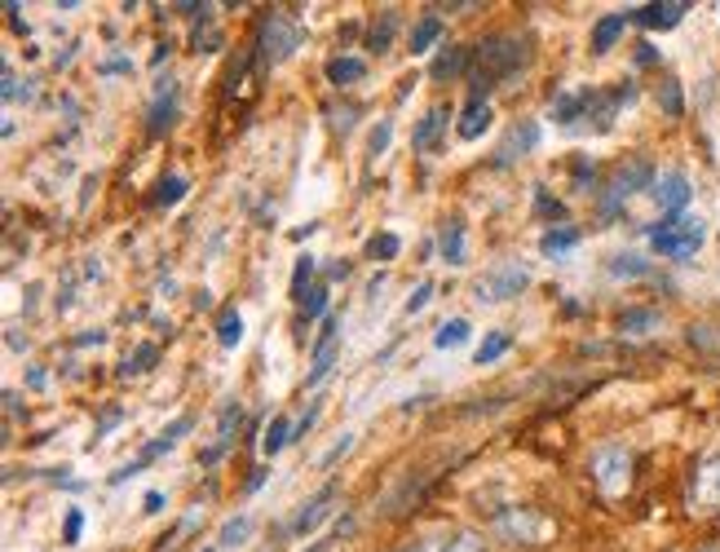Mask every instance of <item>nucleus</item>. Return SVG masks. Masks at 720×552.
Masks as SVG:
<instances>
[{
    "mask_svg": "<svg viewBox=\"0 0 720 552\" xmlns=\"http://www.w3.org/2000/svg\"><path fill=\"white\" fill-rule=\"evenodd\" d=\"M535 58V40L522 36V32H500V36H487L483 45L473 49V71H468V97H487L491 89L518 80Z\"/></svg>",
    "mask_w": 720,
    "mask_h": 552,
    "instance_id": "obj_1",
    "label": "nucleus"
},
{
    "mask_svg": "<svg viewBox=\"0 0 720 552\" xmlns=\"http://www.w3.org/2000/svg\"><path fill=\"white\" fill-rule=\"evenodd\" d=\"M646 235H650V248L667 261H689L707 244V226L698 216H663L654 226H646Z\"/></svg>",
    "mask_w": 720,
    "mask_h": 552,
    "instance_id": "obj_2",
    "label": "nucleus"
},
{
    "mask_svg": "<svg viewBox=\"0 0 720 552\" xmlns=\"http://www.w3.org/2000/svg\"><path fill=\"white\" fill-rule=\"evenodd\" d=\"M301 45H305V32H301V23L292 14H283V10H266L262 14V27H257V62L262 67L288 62Z\"/></svg>",
    "mask_w": 720,
    "mask_h": 552,
    "instance_id": "obj_3",
    "label": "nucleus"
},
{
    "mask_svg": "<svg viewBox=\"0 0 720 552\" xmlns=\"http://www.w3.org/2000/svg\"><path fill=\"white\" fill-rule=\"evenodd\" d=\"M646 186H654V168H650V160H632V164H624V168L611 177L602 203H596L602 221H615V216L624 212V203H628L637 190H646Z\"/></svg>",
    "mask_w": 720,
    "mask_h": 552,
    "instance_id": "obj_4",
    "label": "nucleus"
},
{
    "mask_svg": "<svg viewBox=\"0 0 720 552\" xmlns=\"http://www.w3.org/2000/svg\"><path fill=\"white\" fill-rule=\"evenodd\" d=\"M531 287V270L522 266V261H500L496 270H487L483 279H477V301L483 305H504V301H513V296H522Z\"/></svg>",
    "mask_w": 720,
    "mask_h": 552,
    "instance_id": "obj_5",
    "label": "nucleus"
},
{
    "mask_svg": "<svg viewBox=\"0 0 720 552\" xmlns=\"http://www.w3.org/2000/svg\"><path fill=\"white\" fill-rule=\"evenodd\" d=\"M592 478L596 486H602L606 495H619L632 478V451L628 447H602V451H592Z\"/></svg>",
    "mask_w": 720,
    "mask_h": 552,
    "instance_id": "obj_6",
    "label": "nucleus"
},
{
    "mask_svg": "<svg viewBox=\"0 0 720 552\" xmlns=\"http://www.w3.org/2000/svg\"><path fill=\"white\" fill-rule=\"evenodd\" d=\"M637 97V84L632 80H624V84H615V89H588V120L596 125V129H611L615 125V116Z\"/></svg>",
    "mask_w": 720,
    "mask_h": 552,
    "instance_id": "obj_7",
    "label": "nucleus"
},
{
    "mask_svg": "<svg viewBox=\"0 0 720 552\" xmlns=\"http://www.w3.org/2000/svg\"><path fill=\"white\" fill-rule=\"evenodd\" d=\"M689 508L694 513H716L720 508V451L698 460V469L689 478Z\"/></svg>",
    "mask_w": 720,
    "mask_h": 552,
    "instance_id": "obj_8",
    "label": "nucleus"
},
{
    "mask_svg": "<svg viewBox=\"0 0 720 552\" xmlns=\"http://www.w3.org/2000/svg\"><path fill=\"white\" fill-rule=\"evenodd\" d=\"M689 177L681 173V168H667V173H659L654 177V186H650V199L663 208V216H685V208H689Z\"/></svg>",
    "mask_w": 720,
    "mask_h": 552,
    "instance_id": "obj_9",
    "label": "nucleus"
},
{
    "mask_svg": "<svg viewBox=\"0 0 720 552\" xmlns=\"http://www.w3.org/2000/svg\"><path fill=\"white\" fill-rule=\"evenodd\" d=\"M336 354H340V318L327 314V318H323V337H318L314 359H310V376H305V385H323L327 372L336 367Z\"/></svg>",
    "mask_w": 720,
    "mask_h": 552,
    "instance_id": "obj_10",
    "label": "nucleus"
},
{
    "mask_svg": "<svg viewBox=\"0 0 720 552\" xmlns=\"http://www.w3.org/2000/svg\"><path fill=\"white\" fill-rule=\"evenodd\" d=\"M685 14H689L685 0H654V5L628 10V23H637V27H646V32H672Z\"/></svg>",
    "mask_w": 720,
    "mask_h": 552,
    "instance_id": "obj_11",
    "label": "nucleus"
},
{
    "mask_svg": "<svg viewBox=\"0 0 720 552\" xmlns=\"http://www.w3.org/2000/svg\"><path fill=\"white\" fill-rule=\"evenodd\" d=\"M535 146H539V125H535V120H522V125H513L509 138L496 146V160H491V164H496V168H513V164H518L522 155H531Z\"/></svg>",
    "mask_w": 720,
    "mask_h": 552,
    "instance_id": "obj_12",
    "label": "nucleus"
},
{
    "mask_svg": "<svg viewBox=\"0 0 720 552\" xmlns=\"http://www.w3.org/2000/svg\"><path fill=\"white\" fill-rule=\"evenodd\" d=\"M173 120H177V80H160L155 102L147 110V133L151 138H164L173 129Z\"/></svg>",
    "mask_w": 720,
    "mask_h": 552,
    "instance_id": "obj_13",
    "label": "nucleus"
},
{
    "mask_svg": "<svg viewBox=\"0 0 720 552\" xmlns=\"http://www.w3.org/2000/svg\"><path fill=\"white\" fill-rule=\"evenodd\" d=\"M496 530H500L504 539H513V543H531V539L544 530V517H539L535 508H504V513L496 517Z\"/></svg>",
    "mask_w": 720,
    "mask_h": 552,
    "instance_id": "obj_14",
    "label": "nucleus"
},
{
    "mask_svg": "<svg viewBox=\"0 0 720 552\" xmlns=\"http://www.w3.org/2000/svg\"><path fill=\"white\" fill-rule=\"evenodd\" d=\"M239 428H244V402H225V407H221V420H217V447L199 456L208 469H212V465L230 451V442H234V433H239Z\"/></svg>",
    "mask_w": 720,
    "mask_h": 552,
    "instance_id": "obj_15",
    "label": "nucleus"
},
{
    "mask_svg": "<svg viewBox=\"0 0 720 552\" xmlns=\"http://www.w3.org/2000/svg\"><path fill=\"white\" fill-rule=\"evenodd\" d=\"M491 120H496V110H491V102L487 97H468L464 102V110H460V125H455V133L464 138V142H477L487 129H491Z\"/></svg>",
    "mask_w": 720,
    "mask_h": 552,
    "instance_id": "obj_16",
    "label": "nucleus"
},
{
    "mask_svg": "<svg viewBox=\"0 0 720 552\" xmlns=\"http://www.w3.org/2000/svg\"><path fill=\"white\" fill-rule=\"evenodd\" d=\"M332 504H336V482H327L301 513H297V521H292V535H310L314 526H323L327 521V513H332Z\"/></svg>",
    "mask_w": 720,
    "mask_h": 552,
    "instance_id": "obj_17",
    "label": "nucleus"
},
{
    "mask_svg": "<svg viewBox=\"0 0 720 552\" xmlns=\"http://www.w3.org/2000/svg\"><path fill=\"white\" fill-rule=\"evenodd\" d=\"M468 71H473V49L468 45H446L429 67L433 80H451V75H468Z\"/></svg>",
    "mask_w": 720,
    "mask_h": 552,
    "instance_id": "obj_18",
    "label": "nucleus"
},
{
    "mask_svg": "<svg viewBox=\"0 0 720 552\" xmlns=\"http://www.w3.org/2000/svg\"><path fill=\"white\" fill-rule=\"evenodd\" d=\"M438 252L446 266H464L468 261V235H464V221H446L438 231Z\"/></svg>",
    "mask_w": 720,
    "mask_h": 552,
    "instance_id": "obj_19",
    "label": "nucleus"
},
{
    "mask_svg": "<svg viewBox=\"0 0 720 552\" xmlns=\"http://www.w3.org/2000/svg\"><path fill=\"white\" fill-rule=\"evenodd\" d=\"M446 120H451V110H446V106L425 110V120H420V125H416V133H411V146H416V151H433V146L442 142Z\"/></svg>",
    "mask_w": 720,
    "mask_h": 552,
    "instance_id": "obj_20",
    "label": "nucleus"
},
{
    "mask_svg": "<svg viewBox=\"0 0 720 552\" xmlns=\"http://www.w3.org/2000/svg\"><path fill=\"white\" fill-rule=\"evenodd\" d=\"M548 116H553L557 125H579V120H588V89L557 93L553 106H548Z\"/></svg>",
    "mask_w": 720,
    "mask_h": 552,
    "instance_id": "obj_21",
    "label": "nucleus"
},
{
    "mask_svg": "<svg viewBox=\"0 0 720 552\" xmlns=\"http://www.w3.org/2000/svg\"><path fill=\"white\" fill-rule=\"evenodd\" d=\"M327 80L336 84V89H345V84H358V80H368V62L363 58H353V54H336V58H327Z\"/></svg>",
    "mask_w": 720,
    "mask_h": 552,
    "instance_id": "obj_22",
    "label": "nucleus"
},
{
    "mask_svg": "<svg viewBox=\"0 0 720 552\" xmlns=\"http://www.w3.org/2000/svg\"><path fill=\"white\" fill-rule=\"evenodd\" d=\"M221 45V32H217V10L204 5V14L195 19V32H190V49L195 54H212Z\"/></svg>",
    "mask_w": 720,
    "mask_h": 552,
    "instance_id": "obj_23",
    "label": "nucleus"
},
{
    "mask_svg": "<svg viewBox=\"0 0 720 552\" xmlns=\"http://www.w3.org/2000/svg\"><path fill=\"white\" fill-rule=\"evenodd\" d=\"M579 231L574 226H553V231H544V239H539V252L544 257H566V252H574L579 248Z\"/></svg>",
    "mask_w": 720,
    "mask_h": 552,
    "instance_id": "obj_24",
    "label": "nucleus"
},
{
    "mask_svg": "<svg viewBox=\"0 0 720 552\" xmlns=\"http://www.w3.org/2000/svg\"><path fill=\"white\" fill-rule=\"evenodd\" d=\"M624 27H628V14H606L602 23L592 27V54H606V49H615V40L624 36Z\"/></svg>",
    "mask_w": 720,
    "mask_h": 552,
    "instance_id": "obj_25",
    "label": "nucleus"
},
{
    "mask_svg": "<svg viewBox=\"0 0 720 552\" xmlns=\"http://www.w3.org/2000/svg\"><path fill=\"white\" fill-rule=\"evenodd\" d=\"M217 341H221V350H234L239 341H244V314H239L234 305H225L221 318H217Z\"/></svg>",
    "mask_w": 720,
    "mask_h": 552,
    "instance_id": "obj_26",
    "label": "nucleus"
},
{
    "mask_svg": "<svg viewBox=\"0 0 720 552\" xmlns=\"http://www.w3.org/2000/svg\"><path fill=\"white\" fill-rule=\"evenodd\" d=\"M394 32H398V10H381V19H376L372 32H368V49H372V54H385V49L394 45Z\"/></svg>",
    "mask_w": 720,
    "mask_h": 552,
    "instance_id": "obj_27",
    "label": "nucleus"
},
{
    "mask_svg": "<svg viewBox=\"0 0 720 552\" xmlns=\"http://www.w3.org/2000/svg\"><path fill=\"white\" fill-rule=\"evenodd\" d=\"M438 40H442V19L429 14V19H420V23L411 27V40H407V45H411V54H429Z\"/></svg>",
    "mask_w": 720,
    "mask_h": 552,
    "instance_id": "obj_28",
    "label": "nucleus"
},
{
    "mask_svg": "<svg viewBox=\"0 0 720 552\" xmlns=\"http://www.w3.org/2000/svg\"><path fill=\"white\" fill-rule=\"evenodd\" d=\"M160 363V345H138L129 359H125V367H119V380H133V376H147L151 367Z\"/></svg>",
    "mask_w": 720,
    "mask_h": 552,
    "instance_id": "obj_29",
    "label": "nucleus"
},
{
    "mask_svg": "<svg viewBox=\"0 0 720 552\" xmlns=\"http://www.w3.org/2000/svg\"><path fill=\"white\" fill-rule=\"evenodd\" d=\"M513 350V337H509V331H491V337L483 341V345H477V354H473V363L477 367H491L496 359H504Z\"/></svg>",
    "mask_w": 720,
    "mask_h": 552,
    "instance_id": "obj_30",
    "label": "nucleus"
},
{
    "mask_svg": "<svg viewBox=\"0 0 720 552\" xmlns=\"http://www.w3.org/2000/svg\"><path fill=\"white\" fill-rule=\"evenodd\" d=\"M659 322H663L659 309H628V314L619 318V331H624V337H646V331H654Z\"/></svg>",
    "mask_w": 720,
    "mask_h": 552,
    "instance_id": "obj_31",
    "label": "nucleus"
},
{
    "mask_svg": "<svg viewBox=\"0 0 720 552\" xmlns=\"http://www.w3.org/2000/svg\"><path fill=\"white\" fill-rule=\"evenodd\" d=\"M468 331H473L468 318H446V322L433 331V345H438V350H460V345L468 341Z\"/></svg>",
    "mask_w": 720,
    "mask_h": 552,
    "instance_id": "obj_32",
    "label": "nucleus"
},
{
    "mask_svg": "<svg viewBox=\"0 0 720 552\" xmlns=\"http://www.w3.org/2000/svg\"><path fill=\"white\" fill-rule=\"evenodd\" d=\"M611 274L615 279H650L654 266L646 257H637V252H619V257H611Z\"/></svg>",
    "mask_w": 720,
    "mask_h": 552,
    "instance_id": "obj_33",
    "label": "nucleus"
},
{
    "mask_svg": "<svg viewBox=\"0 0 720 552\" xmlns=\"http://www.w3.org/2000/svg\"><path fill=\"white\" fill-rule=\"evenodd\" d=\"M186 190H190V181H186L182 173H173V177H164V181L155 186L151 203H155V208H173V203H182V199H186Z\"/></svg>",
    "mask_w": 720,
    "mask_h": 552,
    "instance_id": "obj_34",
    "label": "nucleus"
},
{
    "mask_svg": "<svg viewBox=\"0 0 720 552\" xmlns=\"http://www.w3.org/2000/svg\"><path fill=\"white\" fill-rule=\"evenodd\" d=\"M288 442H292V424H288L283 415H275V420L266 424V437H262V451H266V456H279V451L288 447Z\"/></svg>",
    "mask_w": 720,
    "mask_h": 552,
    "instance_id": "obj_35",
    "label": "nucleus"
},
{
    "mask_svg": "<svg viewBox=\"0 0 720 552\" xmlns=\"http://www.w3.org/2000/svg\"><path fill=\"white\" fill-rule=\"evenodd\" d=\"M438 552H487V539H483V535H473V530H455V535L442 539Z\"/></svg>",
    "mask_w": 720,
    "mask_h": 552,
    "instance_id": "obj_36",
    "label": "nucleus"
},
{
    "mask_svg": "<svg viewBox=\"0 0 720 552\" xmlns=\"http://www.w3.org/2000/svg\"><path fill=\"white\" fill-rule=\"evenodd\" d=\"M248 535H253V517H230V521L221 526L217 543H221V548H239V543H244Z\"/></svg>",
    "mask_w": 720,
    "mask_h": 552,
    "instance_id": "obj_37",
    "label": "nucleus"
},
{
    "mask_svg": "<svg viewBox=\"0 0 720 552\" xmlns=\"http://www.w3.org/2000/svg\"><path fill=\"white\" fill-rule=\"evenodd\" d=\"M314 270H318L314 257H297V270H292V296H297V301L310 296V279H314Z\"/></svg>",
    "mask_w": 720,
    "mask_h": 552,
    "instance_id": "obj_38",
    "label": "nucleus"
},
{
    "mask_svg": "<svg viewBox=\"0 0 720 552\" xmlns=\"http://www.w3.org/2000/svg\"><path fill=\"white\" fill-rule=\"evenodd\" d=\"M398 248H403L398 235H372V239H368V257H372V261H394Z\"/></svg>",
    "mask_w": 720,
    "mask_h": 552,
    "instance_id": "obj_39",
    "label": "nucleus"
},
{
    "mask_svg": "<svg viewBox=\"0 0 720 552\" xmlns=\"http://www.w3.org/2000/svg\"><path fill=\"white\" fill-rule=\"evenodd\" d=\"M659 106L667 110L672 120L685 116V97H681V84H676V80H663V89H659Z\"/></svg>",
    "mask_w": 720,
    "mask_h": 552,
    "instance_id": "obj_40",
    "label": "nucleus"
},
{
    "mask_svg": "<svg viewBox=\"0 0 720 552\" xmlns=\"http://www.w3.org/2000/svg\"><path fill=\"white\" fill-rule=\"evenodd\" d=\"M535 212H539V216H553V221H566V203L553 199V195L539 190V186H535Z\"/></svg>",
    "mask_w": 720,
    "mask_h": 552,
    "instance_id": "obj_41",
    "label": "nucleus"
},
{
    "mask_svg": "<svg viewBox=\"0 0 720 552\" xmlns=\"http://www.w3.org/2000/svg\"><path fill=\"white\" fill-rule=\"evenodd\" d=\"M592 181H596V164H592L588 155H579V160H574V190H583V195H588V190H592Z\"/></svg>",
    "mask_w": 720,
    "mask_h": 552,
    "instance_id": "obj_42",
    "label": "nucleus"
},
{
    "mask_svg": "<svg viewBox=\"0 0 720 552\" xmlns=\"http://www.w3.org/2000/svg\"><path fill=\"white\" fill-rule=\"evenodd\" d=\"M301 309H305V318L314 322V318H323L327 314V287H310V296L301 301Z\"/></svg>",
    "mask_w": 720,
    "mask_h": 552,
    "instance_id": "obj_43",
    "label": "nucleus"
},
{
    "mask_svg": "<svg viewBox=\"0 0 720 552\" xmlns=\"http://www.w3.org/2000/svg\"><path fill=\"white\" fill-rule=\"evenodd\" d=\"M390 142H394V120H381V125H376V133H372V155H385V151H390Z\"/></svg>",
    "mask_w": 720,
    "mask_h": 552,
    "instance_id": "obj_44",
    "label": "nucleus"
},
{
    "mask_svg": "<svg viewBox=\"0 0 720 552\" xmlns=\"http://www.w3.org/2000/svg\"><path fill=\"white\" fill-rule=\"evenodd\" d=\"M429 301H433V283H429V279H425V283H420V287H416V292H411V301H407V305H403V309H407V314H420V309H425V305H429Z\"/></svg>",
    "mask_w": 720,
    "mask_h": 552,
    "instance_id": "obj_45",
    "label": "nucleus"
},
{
    "mask_svg": "<svg viewBox=\"0 0 720 552\" xmlns=\"http://www.w3.org/2000/svg\"><path fill=\"white\" fill-rule=\"evenodd\" d=\"M80 530H84V513L71 508V513H67V535H62V543H80Z\"/></svg>",
    "mask_w": 720,
    "mask_h": 552,
    "instance_id": "obj_46",
    "label": "nucleus"
},
{
    "mask_svg": "<svg viewBox=\"0 0 720 552\" xmlns=\"http://www.w3.org/2000/svg\"><path fill=\"white\" fill-rule=\"evenodd\" d=\"M349 447H353V433H340V442H336V447H332V451L323 456V469H332V465H336V460H340V456H345Z\"/></svg>",
    "mask_w": 720,
    "mask_h": 552,
    "instance_id": "obj_47",
    "label": "nucleus"
},
{
    "mask_svg": "<svg viewBox=\"0 0 720 552\" xmlns=\"http://www.w3.org/2000/svg\"><path fill=\"white\" fill-rule=\"evenodd\" d=\"M190 428H195V415H177V420L164 428V437H169V442H177V437H182V433H190Z\"/></svg>",
    "mask_w": 720,
    "mask_h": 552,
    "instance_id": "obj_48",
    "label": "nucleus"
},
{
    "mask_svg": "<svg viewBox=\"0 0 720 552\" xmlns=\"http://www.w3.org/2000/svg\"><path fill=\"white\" fill-rule=\"evenodd\" d=\"M97 71H102V75H119V71H133V62H129V58H111V62H102Z\"/></svg>",
    "mask_w": 720,
    "mask_h": 552,
    "instance_id": "obj_49",
    "label": "nucleus"
},
{
    "mask_svg": "<svg viewBox=\"0 0 720 552\" xmlns=\"http://www.w3.org/2000/svg\"><path fill=\"white\" fill-rule=\"evenodd\" d=\"M637 62H641V67H654V62H659L654 45H646V40H641V45H637Z\"/></svg>",
    "mask_w": 720,
    "mask_h": 552,
    "instance_id": "obj_50",
    "label": "nucleus"
},
{
    "mask_svg": "<svg viewBox=\"0 0 720 552\" xmlns=\"http://www.w3.org/2000/svg\"><path fill=\"white\" fill-rule=\"evenodd\" d=\"M142 504H147V513H160V508H164V495H160V491H151Z\"/></svg>",
    "mask_w": 720,
    "mask_h": 552,
    "instance_id": "obj_51",
    "label": "nucleus"
},
{
    "mask_svg": "<svg viewBox=\"0 0 720 552\" xmlns=\"http://www.w3.org/2000/svg\"><path fill=\"white\" fill-rule=\"evenodd\" d=\"M106 341V331H84V337H80V345H102Z\"/></svg>",
    "mask_w": 720,
    "mask_h": 552,
    "instance_id": "obj_52",
    "label": "nucleus"
},
{
    "mask_svg": "<svg viewBox=\"0 0 720 552\" xmlns=\"http://www.w3.org/2000/svg\"><path fill=\"white\" fill-rule=\"evenodd\" d=\"M327 279H336V283H340V279H349V266H345V261H336V266L327 270Z\"/></svg>",
    "mask_w": 720,
    "mask_h": 552,
    "instance_id": "obj_53",
    "label": "nucleus"
},
{
    "mask_svg": "<svg viewBox=\"0 0 720 552\" xmlns=\"http://www.w3.org/2000/svg\"><path fill=\"white\" fill-rule=\"evenodd\" d=\"M266 482V469H253V478H248V491H257Z\"/></svg>",
    "mask_w": 720,
    "mask_h": 552,
    "instance_id": "obj_54",
    "label": "nucleus"
},
{
    "mask_svg": "<svg viewBox=\"0 0 720 552\" xmlns=\"http://www.w3.org/2000/svg\"><path fill=\"white\" fill-rule=\"evenodd\" d=\"M403 552H425V543H407V548H403Z\"/></svg>",
    "mask_w": 720,
    "mask_h": 552,
    "instance_id": "obj_55",
    "label": "nucleus"
},
{
    "mask_svg": "<svg viewBox=\"0 0 720 552\" xmlns=\"http://www.w3.org/2000/svg\"><path fill=\"white\" fill-rule=\"evenodd\" d=\"M204 552H212V548H204Z\"/></svg>",
    "mask_w": 720,
    "mask_h": 552,
    "instance_id": "obj_56",
    "label": "nucleus"
}]
</instances>
